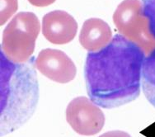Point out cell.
Segmentation results:
<instances>
[{"instance_id":"8992f818","label":"cell","mask_w":155,"mask_h":137,"mask_svg":"<svg viewBox=\"0 0 155 137\" xmlns=\"http://www.w3.org/2000/svg\"><path fill=\"white\" fill-rule=\"evenodd\" d=\"M35 66L45 77L60 84L72 81L77 73L74 63L64 52L51 48L39 53Z\"/></svg>"},{"instance_id":"7a4b0ae2","label":"cell","mask_w":155,"mask_h":137,"mask_svg":"<svg viewBox=\"0 0 155 137\" xmlns=\"http://www.w3.org/2000/svg\"><path fill=\"white\" fill-rule=\"evenodd\" d=\"M39 86L31 60L16 64L1 53V135L14 131L34 113Z\"/></svg>"},{"instance_id":"7c38bea8","label":"cell","mask_w":155,"mask_h":137,"mask_svg":"<svg viewBox=\"0 0 155 137\" xmlns=\"http://www.w3.org/2000/svg\"><path fill=\"white\" fill-rule=\"evenodd\" d=\"M99 137H131L127 132L121 131H112L106 132Z\"/></svg>"},{"instance_id":"52a82bcc","label":"cell","mask_w":155,"mask_h":137,"mask_svg":"<svg viewBox=\"0 0 155 137\" xmlns=\"http://www.w3.org/2000/svg\"><path fill=\"white\" fill-rule=\"evenodd\" d=\"M78 24L70 14L55 10L45 14L42 19V33L45 39L55 45L67 44L74 40Z\"/></svg>"},{"instance_id":"277c9868","label":"cell","mask_w":155,"mask_h":137,"mask_svg":"<svg viewBox=\"0 0 155 137\" xmlns=\"http://www.w3.org/2000/svg\"><path fill=\"white\" fill-rule=\"evenodd\" d=\"M113 22L123 36L139 45L145 53H150L155 48V38L150 32L140 1L124 0L114 12Z\"/></svg>"},{"instance_id":"9c48e42d","label":"cell","mask_w":155,"mask_h":137,"mask_svg":"<svg viewBox=\"0 0 155 137\" xmlns=\"http://www.w3.org/2000/svg\"><path fill=\"white\" fill-rule=\"evenodd\" d=\"M142 87L147 100L155 107V48L143 61Z\"/></svg>"},{"instance_id":"8fae6325","label":"cell","mask_w":155,"mask_h":137,"mask_svg":"<svg viewBox=\"0 0 155 137\" xmlns=\"http://www.w3.org/2000/svg\"><path fill=\"white\" fill-rule=\"evenodd\" d=\"M18 7V0H1V25L15 13Z\"/></svg>"},{"instance_id":"30bf717a","label":"cell","mask_w":155,"mask_h":137,"mask_svg":"<svg viewBox=\"0 0 155 137\" xmlns=\"http://www.w3.org/2000/svg\"><path fill=\"white\" fill-rule=\"evenodd\" d=\"M144 15L149 21V30L155 38V0H141Z\"/></svg>"},{"instance_id":"4fadbf2b","label":"cell","mask_w":155,"mask_h":137,"mask_svg":"<svg viewBox=\"0 0 155 137\" xmlns=\"http://www.w3.org/2000/svg\"><path fill=\"white\" fill-rule=\"evenodd\" d=\"M31 4L36 7H46L55 2V0H28Z\"/></svg>"},{"instance_id":"3957f363","label":"cell","mask_w":155,"mask_h":137,"mask_svg":"<svg viewBox=\"0 0 155 137\" xmlns=\"http://www.w3.org/2000/svg\"><path fill=\"white\" fill-rule=\"evenodd\" d=\"M40 29L36 14L30 12L18 13L3 31L1 53L16 64L28 62L35 51Z\"/></svg>"},{"instance_id":"5b68a950","label":"cell","mask_w":155,"mask_h":137,"mask_svg":"<svg viewBox=\"0 0 155 137\" xmlns=\"http://www.w3.org/2000/svg\"><path fill=\"white\" fill-rule=\"evenodd\" d=\"M66 120L75 132L87 136L99 133L105 124L102 111L86 97H78L69 102Z\"/></svg>"},{"instance_id":"ba28073f","label":"cell","mask_w":155,"mask_h":137,"mask_svg":"<svg viewBox=\"0 0 155 137\" xmlns=\"http://www.w3.org/2000/svg\"><path fill=\"white\" fill-rule=\"evenodd\" d=\"M112 32L106 22L99 18H90L82 27L79 42L89 52H97L110 43Z\"/></svg>"},{"instance_id":"6da1fadb","label":"cell","mask_w":155,"mask_h":137,"mask_svg":"<svg viewBox=\"0 0 155 137\" xmlns=\"http://www.w3.org/2000/svg\"><path fill=\"white\" fill-rule=\"evenodd\" d=\"M144 51L122 35H116L106 47L87 55L84 75L90 100L110 109L137 99Z\"/></svg>"}]
</instances>
